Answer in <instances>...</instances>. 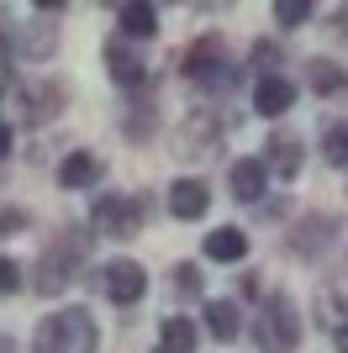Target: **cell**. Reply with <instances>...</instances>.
<instances>
[{
    "label": "cell",
    "mask_w": 348,
    "mask_h": 353,
    "mask_svg": "<svg viewBox=\"0 0 348 353\" xmlns=\"http://www.w3.org/2000/svg\"><path fill=\"white\" fill-rule=\"evenodd\" d=\"M69 79L64 74H48V79H27V74H16L11 63L0 69V121L6 127H48V121L64 117V105H69Z\"/></svg>",
    "instance_id": "6da1fadb"
},
{
    "label": "cell",
    "mask_w": 348,
    "mask_h": 353,
    "mask_svg": "<svg viewBox=\"0 0 348 353\" xmlns=\"http://www.w3.org/2000/svg\"><path fill=\"white\" fill-rule=\"evenodd\" d=\"M269 16L280 21V32H301V27H311L317 6H311V0H275V6H269Z\"/></svg>",
    "instance_id": "83f0119b"
},
{
    "label": "cell",
    "mask_w": 348,
    "mask_h": 353,
    "mask_svg": "<svg viewBox=\"0 0 348 353\" xmlns=\"http://www.w3.org/2000/svg\"><path fill=\"white\" fill-rule=\"evenodd\" d=\"M164 290H169V311H174V306H185V301H206L201 259H174L169 274H164Z\"/></svg>",
    "instance_id": "44dd1931"
},
{
    "label": "cell",
    "mask_w": 348,
    "mask_h": 353,
    "mask_svg": "<svg viewBox=\"0 0 348 353\" xmlns=\"http://www.w3.org/2000/svg\"><path fill=\"white\" fill-rule=\"evenodd\" d=\"M0 353H16V343H11V338H6V332H0Z\"/></svg>",
    "instance_id": "d590c367"
},
{
    "label": "cell",
    "mask_w": 348,
    "mask_h": 353,
    "mask_svg": "<svg viewBox=\"0 0 348 353\" xmlns=\"http://www.w3.org/2000/svg\"><path fill=\"white\" fill-rule=\"evenodd\" d=\"M201 348V327L190 322V316H180V311H169L159 322V338H153V353H195Z\"/></svg>",
    "instance_id": "cb8c5ba5"
},
{
    "label": "cell",
    "mask_w": 348,
    "mask_h": 353,
    "mask_svg": "<svg viewBox=\"0 0 348 353\" xmlns=\"http://www.w3.org/2000/svg\"><path fill=\"white\" fill-rule=\"evenodd\" d=\"M290 53L280 37H253V48H248V69H253V79H264V74H285Z\"/></svg>",
    "instance_id": "484cf974"
},
{
    "label": "cell",
    "mask_w": 348,
    "mask_h": 353,
    "mask_svg": "<svg viewBox=\"0 0 348 353\" xmlns=\"http://www.w3.org/2000/svg\"><path fill=\"white\" fill-rule=\"evenodd\" d=\"M227 121H222V105H190L185 117L174 121V153L190 163H201V159H217L222 143H227Z\"/></svg>",
    "instance_id": "8992f818"
},
{
    "label": "cell",
    "mask_w": 348,
    "mask_h": 353,
    "mask_svg": "<svg viewBox=\"0 0 348 353\" xmlns=\"http://www.w3.org/2000/svg\"><path fill=\"white\" fill-rule=\"evenodd\" d=\"M301 85L322 101H333V95H348V69L327 53H311V59H301Z\"/></svg>",
    "instance_id": "e0dca14e"
},
{
    "label": "cell",
    "mask_w": 348,
    "mask_h": 353,
    "mask_svg": "<svg viewBox=\"0 0 348 353\" xmlns=\"http://www.w3.org/2000/svg\"><path fill=\"white\" fill-rule=\"evenodd\" d=\"M53 53H58V21L48 11H32V21H21V32H16V59L48 63Z\"/></svg>",
    "instance_id": "2e32d148"
},
{
    "label": "cell",
    "mask_w": 348,
    "mask_h": 353,
    "mask_svg": "<svg viewBox=\"0 0 348 353\" xmlns=\"http://www.w3.org/2000/svg\"><path fill=\"white\" fill-rule=\"evenodd\" d=\"M311 322H317L327 338L348 322V295H343V285H338V280L317 285V295H311Z\"/></svg>",
    "instance_id": "603a6c76"
},
{
    "label": "cell",
    "mask_w": 348,
    "mask_h": 353,
    "mask_svg": "<svg viewBox=\"0 0 348 353\" xmlns=\"http://www.w3.org/2000/svg\"><path fill=\"white\" fill-rule=\"evenodd\" d=\"M16 290H27V274L11 253H0V295H16Z\"/></svg>",
    "instance_id": "f546056e"
},
{
    "label": "cell",
    "mask_w": 348,
    "mask_h": 353,
    "mask_svg": "<svg viewBox=\"0 0 348 353\" xmlns=\"http://www.w3.org/2000/svg\"><path fill=\"white\" fill-rule=\"evenodd\" d=\"M164 206H169L174 221H206V211H211V185H206L201 174H180L169 185V195H164Z\"/></svg>",
    "instance_id": "9a60e30c"
},
{
    "label": "cell",
    "mask_w": 348,
    "mask_h": 353,
    "mask_svg": "<svg viewBox=\"0 0 348 353\" xmlns=\"http://www.w3.org/2000/svg\"><path fill=\"white\" fill-rule=\"evenodd\" d=\"M116 127H122V137H127L132 148H148L153 143V137H159V127H164V117H159V101H153V95H127V105H122V121H116Z\"/></svg>",
    "instance_id": "5bb4252c"
},
{
    "label": "cell",
    "mask_w": 348,
    "mask_h": 353,
    "mask_svg": "<svg viewBox=\"0 0 348 353\" xmlns=\"http://www.w3.org/2000/svg\"><path fill=\"white\" fill-rule=\"evenodd\" d=\"M238 295H243V301H264V290H259V274H243V280H238Z\"/></svg>",
    "instance_id": "1f68e13d"
},
{
    "label": "cell",
    "mask_w": 348,
    "mask_h": 353,
    "mask_svg": "<svg viewBox=\"0 0 348 353\" xmlns=\"http://www.w3.org/2000/svg\"><path fill=\"white\" fill-rule=\"evenodd\" d=\"M259 159H264V169H269V179L296 185V179H301V169H306V143H301L296 132H285V127H275V132L264 137Z\"/></svg>",
    "instance_id": "30bf717a"
},
{
    "label": "cell",
    "mask_w": 348,
    "mask_h": 353,
    "mask_svg": "<svg viewBox=\"0 0 348 353\" xmlns=\"http://www.w3.org/2000/svg\"><path fill=\"white\" fill-rule=\"evenodd\" d=\"M11 153H16V132L0 121V169H6V159H11Z\"/></svg>",
    "instance_id": "d6a6232c"
},
{
    "label": "cell",
    "mask_w": 348,
    "mask_h": 353,
    "mask_svg": "<svg viewBox=\"0 0 348 353\" xmlns=\"http://www.w3.org/2000/svg\"><path fill=\"white\" fill-rule=\"evenodd\" d=\"M201 316H206V338H211V343H238L248 332V327H243V301H232V295L201 301Z\"/></svg>",
    "instance_id": "ac0fdd59"
},
{
    "label": "cell",
    "mask_w": 348,
    "mask_h": 353,
    "mask_svg": "<svg viewBox=\"0 0 348 353\" xmlns=\"http://www.w3.org/2000/svg\"><path fill=\"white\" fill-rule=\"evenodd\" d=\"M101 63H106V79H111L116 90H127V95H143V90L153 85V69H148L143 48L127 43V37H106L101 43Z\"/></svg>",
    "instance_id": "ba28073f"
},
{
    "label": "cell",
    "mask_w": 348,
    "mask_h": 353,
    "mask_svg": "<svg viewBox=\"0 0 348 353\" xmlns=\"http://www.w3.org/2000/svg\"><path fill=\"white\" fill-rule=\"evenodd\" d=\"M269 169H264V159L259 153H248V159H232V169H227V195L238 201V206H264L269 201Z\"/></svg>",
    "instance_id": "7c38bea8"
},
{
    "label": "cell",
    "mask_w": 348,
    "mask_h": 353,
    "mask_svg": "<svg viewBox=\"0 0 348 353\" xmlns=\"http://www.w3.org/2000/svg\"><path fill=\"white\" fill-rule=\"evenodd\" d=\"M32 353H101V327H95L90 306L48 311L32 327Z\"/></svg>",
    "instance_id": "3957f363"
},
{
    "label": "cell",
    "mask_w": 348,
    "mask_h": 353,
    "mask_svg": "<svg viewBox=\"0 0 348 353\" xmlns=\"http://www.w3.org/2000/svg\"><path fill=\"white\" fill-rule=\"evenodd\" d=\"M317 153L327 169H348V117H333L317 137Z\"/></svg>",
    "instance_id": "4316f807"
},
{
    "label": "cell",
    "mask_w": 348,
    "mask_h": 353,
    "mask_svg": "<svg viewBox=\"0 0 348 353\" xmlns=\"http://www.w3.org/2000/svg\"><path fill=\"white\" fill-rule=\"evenodd\" d=\"M101 179H106V159H101V153H90V148H69V153L58 159V169H53V185H58V190H69V195L95 190Z\"/></svg>",
    "instance_id": "8fae6325"
},
{
    "label": "cell",
    "mask_w": 348,
    "mask_h": 353,
    "mask_svg": "<svg viewBox=\"0 0 348 353\" xmlns=\"http://www.w3.org/2000/svg\"><path fill=\"white\" fill-rule=\"evenodd\" d=\"M201 259H206V264H243V259H248V232L238 227V221L211 227V232L201 237Z\"/></svg>",
    "instance_id": "ffe728a7"
},
{
    "label": "cell",
    "mask_w": 348,
    "mask_h": 353,
    "mask_svg": "<svg viewBox=\"0 0 348 353\" xmlns=\"http://www.w3.org/2000/svg\"><path fill=\"white\" fill-rule=\"evenodd\" d=\"M148 195L143 190H101L90 195V216L85 227L95 237H111V243H132V237L148 227Z\"/></svg>",
    "instance_id": "277c9868"
},
{
    "label": "cell",
    "mask_w": 348,
    "mask_h": 353,
    "mask_svg": "<svg viewBox=\"0 0 348 353\" xmlns=\"http://www.w3.org/2000/svg\"><path fill=\"white\" fill-rule=\"evenodd\" d=\"M11 59H16V32L6 27V11H0V69H6Z\"/></svg>",
    "instance_id": "4dcf8cb0"
},
{
    "label": "cell",
    "mask_w": 348,
    "mask_h": 353,
    "mask_svg": "<svg viewBox=\"0 0 348 353\" xmlns=\"http://www.w3.org/2000/svg\"><path fill=\"white\" fill-rule=\"evenodd\" d=\"M306 338V322H301V306L290 290H269L259 301V316H253V348L259 353H296Z\"/></svg>",
    "instance_id": "5b68a950"
},
{
    "label": "cell",
    "mask_w": 348,
    "mask_h": 353,
    "mask_svg": "<svg viewBox=\"0 0 348 353\" xmlns=\"http://www.w3.org/2000/svg\"><path fill=\"white\" fill-rule=\"evenodd\" d=\"M338 232H343V221H338L333 211H306V216L290 221L285 253H296V259H306V264H317L327 248H338Z\"/></svg>",
    "instance_id": "9c48e42d"
},
{
    "label": "cell",
    "mask_w": 348,
    "mask_h": 353,
    "mask_svg": "<svg viewBox=\"0 0 348 353\" xmlns=\"http://www.w3.org/2000/svg\"><path fill=\"white\" fill-rule=\"evenodd\" d=\"M296 101H301V85H296L290 74H264V79H253V90H248V105H253L264 121H280Z\"/></svg>",
    "instance_id": "4fadbf2b"
},
{
    "label": "cell",
    "mask_w": 348,
    "mask_h": 353,
    "mask_svg": "<svg viewBox=\"0 0 348 353\" xmlns=\"http://www.w3.org/2000/svg\"><path fill=\"white\" fill-rule=\"evenodd\" d=\"M333 353H348V322H343V327L333 332Z\"/></svg>",
    "instance_id": "e575fe53"
},
{
    "label": "cell",
    "mask_w": 348,
    "mask_h": 353,
    "mask_svg": "<svg viewBox=\"0 0 348 353\" xmlns=\"http://www.w3.org/2000/svg\"><path fill=\"white\" fill-rule=\"evenodd\" d=\"M85 280H90V290L101 295V301H111L116 311H132L148 295V269L137 264V259H106V264H90Z\"/></svg>",
    "instance_id": "52a82bcc"
},
{
    "label": "cell",
    "mask_w": 348,
    "mask_h": 353,
    "mask_svg": "<svg viewBox=\"0 0 348 353\" xmlns=\"http://www.w3.org/2000/svg\"><path fill=\"white\" fill-rule=\"evenodd\" d=\"M333 32H338V37H348V6H338V11H333Z\"/></svg>",
    "instance_id": "836d02e7"
},
{
    "label": "cell",
    "mask_w": 348,
    "mask_h": 353,
    "mask_svg": "<svg viewBox=\"0 0 348 353\" xmlns=\"http://www.w3.org/2000/svg\"><path fill=\"white\" fill-rule=\"evenodd\" d=\"M21 232H32V211L16 201H0V237H21Z\"/></svg>",
    "instance_id": "f1b7e54d"
},
{
    "label": "cell",
    "mask_w": 348,
    "mask_h": 353,
    "mask_svg": "<svg viewBox=\"0 0 348 353\" xmlns=\"http://www.w3.org/2000/svg\"><path fill=\"white\" fill-rule=\"evenodd\" d=\"M227 59V43H222V32H206V37H195V43L180 53V79H195V74H206L211 63Z\"/></svg>",
    "instance_id": "d4e9b609"
},
{
    "label": "cell",
    "mask_w": 348,
    "mask_h": 353,
    "mask_svg": "<svg viewBox=\"0 0 348 353\" xmlns=\"http://www.w3.org/2000/svg\"><path fill=\"white\" fill-rule=\"evenodd\" d=\"M90 243H95V232H90V227H58V232L43 243V253H37V264H32V280H27V285L43 295V301L69 295L74 285L90 274Z\"/></svg>",
    "instance_id": "7a4b0ae2"
},
{
    "label": "cell",
    "mask_w": 348,
    "mask_h": 353,
    "mask_svg": "<svg viewBox=\"0 0 348 353\" xmlns=\"http://www.w3.org/2000/svg\"><path fill=\"white\" fill-rule=\"evenodd\" d=\"M116 37H127V43L159 37V6H153V0H127V6H116Z\"/></svg>",
    "instance_id": "7402d4cb"
},
{
    "label": "cell",
    "mask_w": 348,
    "mask_h": 353,
    "mask_svg": "<svg viewBox=\"0 0 348 353\" xmlns=\"http://www.w3.org/2000/svg\"><path fill=\"white\" fill-rule=\"evenodd\" d=\"M190 85H195V95H201V105H227L232 95H238V85H243V63L222 59V63H211L206 74H195Z\"/></svg>",
    "instance_id": "d6986e66"
}]
</instances>
